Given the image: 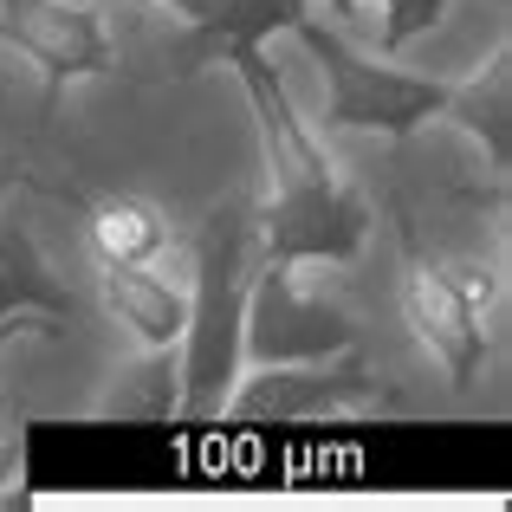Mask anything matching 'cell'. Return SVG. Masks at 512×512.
Wrapping results in <instances>:
<instances>
[{"mask_svg":"<svg viewBox=\"0 0 512 512\" xmlns=\"http://www.w3.org/2000/svg\"><path fill=\"white\" fill-rule=\"evenodd\" d=\"M227 72L247 91L253 130H260V163H266V201H253L260 260H286V266L357 260L376 227V208L363 188H350L338 175L325 137L312 130V117H299L286 72L266 59V46L234 52Z\"/></svg>","mask_w":512,"mask_h":512,"instance_id":"6da1fadb","label":"cell"},{"mask_svg":"<svg viewBox=\"0 0 512 512\" xmlns=\"http://www.w3.org/2000/svg\"><path fill=\"white\" fill-rule=\"evenodd\" d=\"M260 266V234H253V201L227 195L195 221L188 240V325L175 344V415L182 422H221L227 396L240 383V312Z\"/></svg>","mask_w":512,"mask_h":512,"instance_id":"7a4b0ae2","label":"cell"},{"mask_svg":"<svg viewBox=\"0 0 512 512\" xmlns=\"http://www.w3.org/2000/svg\"><path fill=\"white\" fill-rule=\"evenodd\" d=\"M305 52L318 59L325 72V111L312 117L318 137H338V130H370V137H415V130L441 124V104H448V78H428V72H402L389 59H370L363 46H350L325 13H305L292 26Z\"/></svg>","mask_w":512,"mask_h":512,"instance_id":"3957f363","label":"cell"},{"mask_svg":"<svg viewBox=\"0 0 512 512\" xmlns=\"http://www.w3.org/2000/svg\"><path fill=\"white\" fill-rule=\"evenodd\" d=\"M363 331L344 305L318 299L299 286V266L286 260H260L247 286V312H240V363H325L357 350Z\"/></svg>","mask_w":512,"mask_h":512,"instance_id":"277c9868","label":"cell"},{"mask_svg":"<svg viewBox=\"0 0 512 512\" xmlns=\"http://www.w3.org/2000/svg\"><path fill=\"white\" fill-rule=\"evenodd\" d=\"M500 305V273L480 260H448V266H422L415 260L402 273V325L415 331V344L454 376L474 383L487 363V318Z\"/></svg>","mask_w":512,"mask_h":512,"instance_id":"5b68a950","label":"cell"},{"mask_svg":"<svg viewBox=\"0 0 512 512\" xmlns=\"http://www.w3.org/2000/svg\"><path fill=\"white\" fill-rule=\"evenodd\" d=\"M0 52L26 59L46 91L124 72V39L98 0H0Z\"/></svg>","mask_w":512,"mask_h":512,"instance_id":"8992f818","label":"cell"},{"mask_svg":"<svg viewBox=\"0 0 512 512\" xmlns=\"http://www.w3.org/2000/svg\"><path fill=\"white\" fill-rule=\"evenodd\" d=\"M389 383L357 357H325V363H260V370H240L234 396L221 415L253 428H286V422H331V415H357V409H389Z\"/></svg>","mask_w":512,"mask_h":512,"instance_id":"52a82bcc","label":"cell"},{"mask_svg":"<svg viewBox=\"0 0 512 512\" xmlns=\"http://www.w3.org/2000/svg\"><path fill=\"white\" fill-rule=\"evenodd\" d=\"M98 305L137 350H175L188 325V279L156 273V260H98Z\"/></svg>","mask_w":512,"mask_h":512,"instance_id":"ba28073f","label":"cell"},{"mask_svg":"<svg viewBox=\"0 0 512 512\" xmlns=\"http://www.w3.org/2000/svg\"><path fill=\"white\" fill-rule=\"evenodd\" d=\"M305 13H312V0H208L195 20H182V39H175V72H208V65H227L234 52L266 46L273 33H292Z\"/></svg>","mask_w":512,"mask_h":512,"instance_id":"9c48e42d","label":"cell"},{"mask_svg":"<svg viewBox=\"0 0 512 512\" xmlns=\"http://www.w3.org/2000/svg\"><path fill=\"white\" fill-rule=\"evenodd\" d=\"M454 130L487 156L493 175L512 169V39L487 52V65L467 78H448V104H441Z\"/></svg>","mask_w":512,"mask_h":512,"instance_id":"30bf717a","label":"cell"},{"mask_svg":"<svg viewBox=\"0 0 512 512\" xmlns=\"http://www.w3.org/2000/svg\"><path fill=\"white\" fill-rule=\"evenodd\" d=\"M13 312H46V318H78V292L52 273V260L39 253L33 227L0 214V318Z\"/></svg>","mask_w":512,"mask_h":512,"instance_id":"8fae6325","label":"cell"},{"mask_svg":"<svg viewBox=\"0 0 512 512\" xmlns=\"http://www.w3.org/2000/svg\"><path fill=\"white\" fill-rule=\"evenodd\" d=\"M85 208V240L91 260H163L169 247V214L150 195H91Z\"/></svg>","mask_w":512,"mask_h":512,"instance_id":"7c38bea8","label":"cell"},{"mask_svg":"<svg viewBox=\"0 0 512 512\" xmlns=\"http://www.w3.org/2000/svg\"><path fill=\"white\" fill-rule=\"evenodd\" d=\"M175 350H143L124 376L98 396V415L111 422H175Z\"/></svg>","mask_w":512,"mask_h":512,"instance_id":"4fadbf2b","label":"cell"},{"mask_svg":"<svg viewBox=\"0 0 512 512\" xmlns=\"http://www.w3.org/2000/svg\"><path fill=\"white\" fill-rule=\"evenodd\" d=\"M376 7H383V52H402L409 39L435 33L454 0H376Z\"/></svg>","mask_w":512,"mask_h":512,"instance_id":"5bb4252c","label":"cell"},{"mask_svg":"<svg viewBox=\"0 0 512 512\" xmlns=\"http://www.w3.org/2000/svg\"><path fill=\"white\" fill-rule=\"evenodd\" d=\"M59 338H65V318H46V312L0 318V350H7V344H59Z\"/></svg>","mask_w":512,"mask_h":512,"instance_id":"9a60e30c","label":"cell"},{"mask_svg":"<svg viewBox=\"0 0 512 512\" xmlns=\"http://www.w3.org/2000/svg\"><path fill=\"white\" fill-rule=\"evenodd\" d=\"M312 7H318V0H312ZM370 13H376V0H325L331 26H357V20H370Z\"/></svg>","mask_w":512,"mask_h":512,"instance_id":"2e32d148","label":"cell"},{"mask_svg":"<svg viewBox=\"0 0 512 512\" xmlns=\"http://www.w3.org/2000/svg\"><path fill=\"white\" fill-rule=\"evenodd\" d=\"M13 188H26V169H13V163H7V169H0V201H7Z\"/></svg>","mask_w":512,"mask_h":512,"instance_id":"e0dca14e","label":"cell"},{"mask_svg":"<svg viewBox=\"0 0 512 512\" xmlns=\"http://www.w3.org/2000/svg\"><path fill=\"white\" fill-rule=\"evenodd\" d=\"M163 7H169V13H182V20H195V13L208 7V0H163Z\"/></svg>","mask_w":512,"mask_h":512,"instance_id":"ac0fdd59","label":"cell"},{"mask_svg":"<svg viewBox=\"0 0 512 512\" xmlns=\"http://www.w3.org/2000/svg\"><path fill=\"white\" fill-rule=\"evenodd\" d=\"M7 480H13V448L0 441V493H7Z\"/></svg>","mask_w":512,"mask_h":512,"instance_id":"d6986e66","label":"cell"}]
</instances>
